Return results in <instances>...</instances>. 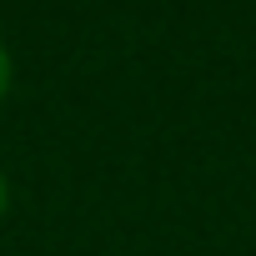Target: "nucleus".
Instances as JSON below:
<instances>
[{
    "label": "nucleus",
    "instance_id": "nucleus-1",
    "mask_svg": "<svg viewBox=\"0 0 256 256\" xmlns=\"http://www.w3.org/2000/svg\"><path fill=\"white\" fill-rule=\"evenodd\" d=\"M6 86H10V56L0 50V96H6Z\"/></svg>",
    "mask_w": 256,
    "mask_h": 256
},
{
    "label": "nucleus",
    "instance_id": "nucleus-2",
    "mask_svg": "<svg viewBox=\"0 0 256 256\" xmlns=\"http://www.w3.org/2000/svg\"><path fill=\"white\" fill-rule=\"evenodd\" d=\"M0 211H6V176H0Z\"/></svg>",
    "mask_w": 256,
    "mask_h": 256
}]
</instances>
